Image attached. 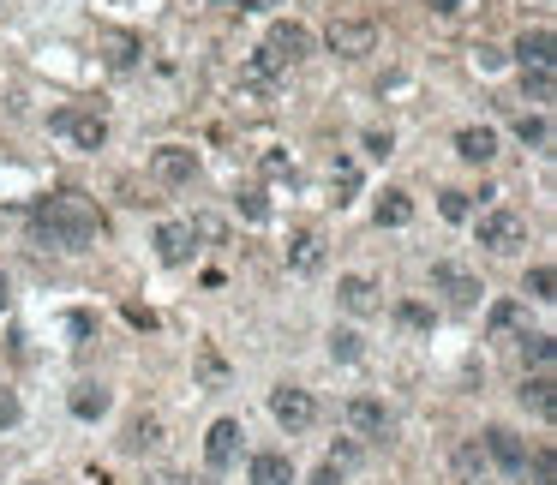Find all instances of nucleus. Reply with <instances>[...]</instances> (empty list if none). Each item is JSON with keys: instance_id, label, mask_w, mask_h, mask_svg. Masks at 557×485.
I'll use <instances>...</instances> for the list:
<instances>
[{"instance_id": "f257e3e1", "label": "nucleus", "mask_w": 557, "mask_h": 485, "mask_svg": "<svg viewBox=\"0 0 557 485\" xmlns=\"http://www.w3.org/2000/svg\"><path fill=\"white\" fill-rule=\"evenodd\" d=\"M30 234H36L42 246H54V252H84V246H96L102 216H96L78 192H48V198L30 204Z\"/></svg>"}, {"instance_id": "f03ea898", "label": "nucleus", "mask_w": 557, "mask_h": 485, "mask_svg": "<svg viewBox=\"0 0 557 485\" xmlns=\"http://www.w3.org/2000/svg\"><path fill=\"white\" fill-rule=\"evenodd\" d=\"M474 234H480V246H486V252H522V246H528V216L498 204V210H480Z\"/></svg>"}, {"instance_id": "7ed1b4c3", "label": "nucleus", "mask_w": 557, "mask_h": 485, "mask_svg": "<svg viewBox=\"0 0 557 485\" xmlns=\"http://www.w3.org/2000/svg\"><path fill=\"white\" fill-rule=\"evenodd\" d=\"M48 132H60V138H72L78 150H102V144H108V120H102L96 108H72V102L48 114Z\"/></svg>"}, {"instance_id": "20e7f679", "label": "nucleus", "mask_w": 557, "mask_h": 485, "mask_svg": "<svg viewBox=\"0 0 557 485\" xmlns=\"http://www.w3.org/2000/svg\"><path fill=\"white\" fill-rule=\"evenodd\" d=\"M270 414H276L282 432H312V426H318V396L300 390V384H282V390L270 396Z\"/></svg>"}, {"instance_id": "39448f33", "label": "nucleus", "mask_w": 557, "mask_h": 485, "mask_svg": "<svg viewBox=\"0 0 557 485\" xmlns=\"http://www.w3.org/2000/svg\"><path fill=\"white\" fill-rule=\"evenodd\" d=\"M324 42H330V54L360 60V54H372V48H378V24H372V18H330Z\"/></svg>"}, {"instance_id": "423d86ee", "label": "nucleus", "mask_w": 557, "mask_h": 485, "mask_svg": "<svg viewBox=\"0 0 557 485\" xmlns=\"http://www.w3.org/2000/svg\"><path fill=\"white\" fill-rule=\"evenodd\" d=\"M264 54L276 60V66H294V60H306L312 54V30L306 24H270V42H264Z\"/></svg>"}, {"instance_id": "0eeeda50", "label": "nucleus", "mask_w": 557, "mask_h": 485, "mask_svg": "<svg viewBox=\"0 0 557 485\" xmlns=\"http://www.w3.org/2000/svg\"><path fill=\"white\" fill-rule=\"evenodd\" d=\"M432 288L450 300V306H474L486 288H480V276L474 270H462V264H432Z\"/></svg>"}, {"instance_id": "6e6552de", "label": "nucleus", "mask_w": 557, "mask_h": 485, "mask_svg": "<svg viewBox=\"0 0 557 485\" xmlns=\"http://www.w3.org/2000/svg\"><path fill=\"white\" fill-rule=\"evenodd\" d=\"M150 174H156L162 186H186V180L198 174V156H192L186 144H162V150H150Z\"/></svg>"}, {"instance_id": "1a4fd4ad", "label": "nucleus", "mask_w": 557, "mask_h": 485, "mask_svg": "<svg viewBox=\"0 0 557 485\" xmlns=\"http://www.w3.org/2000/svg\"><path fill=\"white\" fill-rule=\"evenodd\" d=\"M234 456H240V420H216L204 432V462L222 474V468H234Z\"/></svg>"}, {"instance_id": "9d476101", "label": "nucleus", "mask_w": 557, "mask_h": 485, "mask_svg": "<svg viewBox=\"0 0 557 485\" xmlns=\"http://www.w3.org/2000/svg\"><path fill=\"white\" fill-rule=\"evenodd\" d=\"M552 30L540 24V30H522V42H516V60H522V72H552L557 54H552Z\"/></svg>"}, {"instance_id": "9b49d317", "label": "nucleus", "mask_w": 557, "mask_h": 485, "mask_svg": "<svg viewBox=\"0 0 557 485\" xmlns=\"http://www.w3.org/2000/svg\"><path fill=\"white\" fill-rule=\"evenodd\" d=\"M288 270H294V276H318V270H324V234H312V228L294 234V240H288Z\"/></svg>"}, {"instance_id": "f8f14e48", "label": "nucleus", "mask_w": 557, "mask_h": 485, "mask_svg": "<svg viewBox=\"0 0 557 485\" xmlns=\"http://www.w3.org/2000/svg\"><path fill=\"white\" fill-rule=\"evenodd\" d=\"M336 300H342L354 318H372V312H378V282H372V276H342V282H336Z\"/></svg>"}, {"instance_id": "ddd939ff", "label": "nucleus", "mask_w": 557, "mask_h": 485, "mask_svg": "<svg viewBox=\"0 0 557 485\" xmlns=\"http://www.w3.org/2000/svg\"><path fill=\"white\" fill-rule=\"evenodd\" d=\"M348 420H354L360 438H384V432H390V408H384L378 396H354V402H348Z\"/></svg>"}, {"instance_id": "4468645a", "label": "nucleus", "mask_w": 557, "mask_h": 485, "mask_svg": "<svg viewBox=\"0 0 557 485\" xmlns=\"http://www.w3.org/2000/svg\"><path fill=\"white\" fill-rule=\"evenodd\" d=\"M486 456H492L504 474H522V462H528V450H522V438H516L510 426H492V432H486Z\"/></svg>"}, {"instance_id": "2eb2a0df", "label": "nucleus", "mask_w": 557, "mask_h": 485, "mask_svg": "<svg viewBox=\"0 0 557 485\" xmlns=\"http://www.w3.org/2000/svg\"><path fill=\"white\" fill-rule=\"evenodd\" d=\"M456 156L462 162H492L498 156V132L492 126H462L456 132Z\"/></svg>"}, {"instance_id": "dca6fc26", "label": "nucleus", "mask_w": 557, "mask_h": 485, "mask_svg": "<svg viewBox=\"0 0 557 485\" xmlns=\"http://www.w3.org/2000/svg\"><path fill=\"white\" fill-rule=\"evenodd\" d=\"M372 216H378V228H408V222H414V198H408L402 186H390V192L372 204Z\"/></svg>"}, {"instance_id": "f3484780", "label": "nucleus", "mask_w": 557, "mask_h": 485, "mask_svg": "<svg viewBox=\"0 0 557 485\" xmlns=\"http://www.w3.org/2000/svg\"><path fill=\"white\" fill-rule=\"evenodd\" d=\"M156 258H162V264H186V258H192L186 222H162V228H156Z\"/></svg>"}, {"instance_id": "a211bd4d", "label": "nucleus", "mask_w": 557, "mask_h": 485, "mask_svg": "<svg viewBox=\"0 0 557 485\" xmlns=\"http://www.w3.org/2000/svg\"><path fill=\"white\" fill-rule=\"evenodd\" d=\"M252 485H294V462L282 450H258L252 456Z\"/></svg>"}, {"instance_id": "6ab92c4d", "label": "nucleus", "mask_w": 557, "mask_h": 485, "mask_svg": "<svg viewBox=\"0 0 557 485\" xmlns=\"http://www.w3.org/2000/svg\"><path fill=\"white\" fill-rule=\"evenodd\" d=\"M522 408H534L540 420H552V414H557V384H552V372H534V378L522 384Z\"/></svg>"}, {"instance_id": "aec40b11", "label": "nucleus", "mask_w": 557, "mask_h": 485, "mask_svg": "<svg viewBox=\"0 0 557 485\" xmlns=\"http://www.w3.org/2000/svg\"><path fill=\"white\" fill-rule=\"evenodd\" d=\"M120 444H126L132 456L156 450V444H162V420H156V414H132V420H126V438H120Z\"/></svg>"}, {"instance_id": "412c9836", "label": "nucleus", "mask_w": 557, "mask_h": 485, "mask_svg": "<svg viewBox=\"0 0 557 485\" xmlns=\"http://www.w3.org/2000/svg\"><path fill=\"white\" fill-rule=\"evenodd\" d=\"M108 402H114V396H108L102 384H78V390H72V414H78V420H102Z\"/></svg>"}, {"instance_id": "4be33fe9", "label": "nucleus", "mask_w": 557, "mask_h": 485, "mask_svg": "<svg viewBox=\"0 0 557 485\" xmlns=\"http://www.w3.org/2000/svg\"><path fill=\"white\" fill-rule=\"evenodd\" d=\"M522 468L534 474V485H557V456H552V444H540V450H534Z\"/></svg>"}, {"instance_id": "5701e85b", "label": "nucleus", "mask_w": 557, "mask_h": 485, "mask_svg": "<svg viewBox=\"0 0 557 485\" xmlns=\"http://www.w3.org/2000/svg\"><path fill=\"white\" fill-rule=\"evenodd\" d=\"M360 354H366V348H360L354 330H336V336H330V360H336V366H354Z\"/></svg>"}, {"instance_id": "b1692460", "label": "nucleus", "mask_w": 557, "mask_h": 485, "mask_svg": "<svg viewBox=\"0 0 557 485\" xmlns=\"http://www.w3.org/2000/svg\"><path fill=\"white\" fill-rule=\"evenodd\" d=\"M516 138H522V144H540V150H546V144H552V126H546L540 114H522V120H516Z\"/></svg>"}, {"instance_id": "393cba45", "label": "nucleus", "mask_w": 557, "mask_h": 485, "mask_svg": "<svg viewBox=\"0 0 557 485\" xmlns=\"http://www.w3.org/2000/svg\"><path fill=\"white\" fill-rule=\"evenodd\" d=\"M480 468H486V462H480V444H456V474H462V485L480 480Z\"/></svg>"}, {"instance_id": "a878e982", "label": "nucleus", "mask_w": 557, "mask_h": 485, "mask_svg": "<svg viewBox=\"0 0 557 485\" xmlns=\"http://www.w3.org/2000/svg\"><path fill=\"white\" fill-rule=\"evenodd\" d=\"M516 324H522V306H516V300H498V306H492V336H510Z\"/></svg>"}, {"instance_id": "bb28decb", "label": "nucleus", "mask_w": 557, "mask_h": 485, "mask_svg": "<svg viewBox=\"0 0 557 485\" xmlns=\"http://www.w3.org/2000/svg\"><path fill=\"white\" fill-rule=\"evenodd\" d=\"M552 288H557L552 264H534V270H528V294H534V300H557Z\"/></svg>"}, {"instance_id": "cd10ccee", "label": "nucleus", "mask_w": 557, "mask_h": 485, "mask_svg": "<svg viewBox=\"0 0 557 485\" xmlns=\"http://www.w3.org/2000/svg\"><path fill=\"white\" fill-rule=\"evenodd\" d=\"M522 90H528V96H534V102H552L557 78H552V72H522Z\"/></svg>"}, {"instance_id": "c85d7f7f", "label": "nucleus", "mask_w": 557, "mask_h": 485, "mask_svg": "<svg viewBox=\"0 0 557 485\" xmlns=\"http://www.w3.org/2000/svg\"><path fill=\"white\" fill-rule=\"evenodd\" d=\"M246 78H252V84H276V60L258 48V54H252V66H246Z\"/></svg>"}, {"instance_id": "c756f323", "label": "nucleus", "mask_w": 557, "mask_h": 485, "mask_svg": "<svg viewBox=\"0 0 557 485\" xmlns=\"http://www.w3.org/2000/svg\"><path fill=\"white\" fill-rule=\"evenodd\" d=\"M330 180H336V192H342L336 204H348V192L360 186V168H354V162H336V174H330Z\"/></svg>"}, {"instance_id": "7c9ffc66", "label": "nucleus", "mask_w": 557, "mask_h": 485, "mask_svg": "<svg viewBox=\"0 0 557 485\" xmlns=\"http://www.w3.org/2000/svg\"><path fill=\"white\" fill-rule=\"evenodd\" d=\"M240 210H246L252 222H270V204H264V192H258V186H246V192H240Z\"/></svg>"}, {"instance_id": "2f4dec72", "label": "nucleus", "mask_w": 557, "mask_h": 485, "mask_svg": "<svg viewBox=\"0 0 557 485\" xmlns=\"http://www.w3.org/2000/svg\"><path fill=\"white\" fill-rule=\"evenodd\" d=\"M528 342V360L540 366V372H552V336H522Z\"/></svg>"}, {"instance_id": "473e14b6", "label": "nucleus", "mask_w": 557, "mask_h": 485, "mask_svg": "<svg viewBox=\"0 0 557 485\" xmlns=\"http://www.w3.org/2000/svg\"><path fill=\"white\" fill-rule=\"evenodd\" d=\"M438 210H444L450 222H468V192H444V198H438Z\"/></svg>"}, {"instance_id": "72a5a7b5", "label": "nucleus", "mask_w": 557, "mask_h": 485, "mask_svg": "<svg viewBox=\"0 0 557 485\" xmlns=\"http://www.w3.org/2000/svg\"><path fill=\"white\" fill-rule=\"evenodd\" d=\"M396 318H402V324H414V330H426V324H432V312H426L420 300H402V306H396Z\"/></svg>"}, {"instance_id": "f704fd0d", "label": "nucleus", "mask_w": 557, "mask_h": 485, "mask_svg": "<svg viewBox=\"0 0 557 485\" xmlns=\"http://www.w3.org/2000/svg\"><path fill=\"white\" fill-rule=\"evenodd\" d=\"M186 234L192 240H222V222L216 216H198V222H186Z\"/></svg>"}, {"instance_id": "c9c22d12", "label": "nucleus", "mask_w": 557, "mask_h": 485, "mask_svg": "<svg viewBox=\"0 0 557 485\" xmlns=\"http://www.w3.org/2000/svg\"><path fill=\"white\" fill-rule=\"evenodd\" d=\"M6 426H18V402H12V396L0 390V432H6Z\"/></svg>"}, {"instance_id": "e433bc0d", "label": "nucleus", "mask_w": 557, "mask_h": 485, "mask_svg": "<svg viewBox=\"0 0 557 485\" xmlns=\"http://www.w3.org/2000/svg\"><path fill=\"white\" fill-rule=\"evenodd\" d=\"M312 485H342V468H336V462H324V468L312 474Z\"/></svg>"}, {"instance_id": "4c0bfd02", "label": "nucleus", "mask_w": 557, "mask_h": 485, "mask_svg": "<svg viewBox=\"0 0 557 485\" xmlns=\"http://www.w3.org/2000/svg\"><path fill=\"white\" fill-rule=\"evenodd\" d=\"M366 150L372 156H390V132H366Z\"/></svg>"}, {"instance_id": "58836bf2", "label": "nucleus", "mask_w": 557, "mask_h": 485, "mask_svg": "<svg viewBox=\"0 0 557 485\" xmlns=\"http://www.w3.org/2000/svg\"><path fill=\"white\" fill-rule=\"evenodd\" d=\"M204 378H210V384H222V360H216V348H204Z\"/></svg>"}, {"instance_id": "ea45409f", "label": "nucleus", "mask_w": 557, "mask_h": 485, "mask_svg": "<svg viewBox=\"0 0 557 485\" xmlns=\"http://www.w3.org/2000/svg\"><path fill=\"white\" fill-rule=\"evenodd\" d=\"M6 300H12V288H6V270H0V312H6Z\"/></svg>"}, {"instance_id": "a19ab883", "label": "nucleus", "mask_w": 557, "mask_h": 485, "mask_svg": "<svg viewBox=\"0 0 557 485\" xmlns=\"http://www.w3.org/2000/svg\"><path fill=\"white\" fill-rule=\"evenodd\" d=\"M198 485H216V480H198Z\"/></svg>"}]
</instances>
